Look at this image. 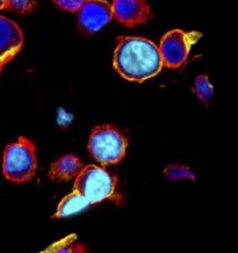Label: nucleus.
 I'll return each mask as SVG.
<instances>
[{
	"label": "nucleus",
	"mask_w": 238,
	"mask_h": 253,
	"mask_svg": "<svg viewBox=\"0 0 238 253\" xmlns=\"http://www.w3.org/2000/svg\"><path fill=\"white\" fill-rule=\"evenodd\" d=\"M1 69H2V68H1V67H0V73H1Z\"/></svg>",
	"instance_id": "f3484780"
},
{
	"label": "nucleus",
	"mask_w": 238,
	"mask_h": 253,
	"mask_svg": "<svg viewBox=\"0 0 238 253\" xmlns=\"http://www.w3.org/2000/svg\"><path fill=\"white\" fill-rule=\"evenodd\" d=\"M90 206V203L77 191L73 190L66 195L58 204L57 210L52 215V218H63L82 211Z\"/></svg>",
	"instance_id": "9d476101"
},
{
	"label": "nucleus",
	"mask_w": 238,
	"mask_h": 253,
	"mask_svg": "<svg viewBox=\"0 0 238 253\" xmlns=\"http://www.w3.org/2000/svg\"><path fill=\"white\" fill-rule=\"evenodd\" d=\"M6 9V0H0V11Z\"/></svg>",
	"instance_id": "dca6fc26"
},
{
	"label": "nucleus",
	"mask_w": 238,
	"mask_h": 253,
	"mask_svg": "<svg viewBox=\"0 0 238 253\" xmlns=\"http://www.w3.org/2000/svg\"><path fill=\"white\" fill-rule=\"evenodd\" d=\"M114 52L113 65L124 79L142 83L157 75L162 67L158 46L140 37L119 36Z\"/></svg>",
	"instance_id": "f257e3e1"
},
{
	"label": "nucleus",
	"mask_w": 238,
	"mask_h": 253,
	"mask_svg": "<svg viewBox=\"0 0 238 253\" xmlns=\"http://www.w3.org/2000/svg\"><path fill=\"white\" fill-rule=\"evenodd\" d=\"M194 91L202 103L207 104L210 101V98L213 95V87L206 75L201 74L195 78Z\"/></svg>",
	"instance_id": "f8f14e48"
},
{
	"label": "nucleus",
	"mask_w": 238,
	"mask_h": 253,
	"mask_svg": "<svg viewBox=\"0 0 238 253\" xmlns=\"http://www.w3.org/2000/svg\"><path fill=\"white\" fill-rule=\"evenodd\" d=\"M126 147V137L112 125L96 126L88 141L91 156L104 166L119 163L125 155Z\"/></svg>",
	"instance_id": "20e7f679"
},
{
	"label": "nucleus",
	"mask_w": 238,
	"mask_h": 253,
	"mask_svg": "<svg viewBox=\"0 0 238 253\" xmlns=\"http://www.w3.org/2000/svg\"><path fill=\"white\" fill-rule=\"evenodd\" d=\"M24 44L20 27L12 20L0 16V67L12 60Z\"/></svg>",
	"instance_id": "6e6552de"
},
{
	"label": "nucleus",
	"mask_w": 238,
	"mask_h": 253,
	"mask_svg": "<svg viewBox=\"0 0 238 253\" xmlns=\"http://www.w3.org/2000/svg\"><path fill=\"white\" fill-rule=\"evenodd\" d=\"M40 253H87V247L79 242L75 233L52 243Z\"/></svg>",
	"instance_id": "9b49d317"
},
{
	"label": "nucleus",
	"mask_w": 238,
	"mask_h": 253,
	"mask_svg": "<svg viewBox=\"0 0 238 253\" xmlns=\"http://www.w3.org/2000/svg\"><path fill=\"white\" fill-rule=\"evenodd\" d=\"M38 166L36 145L25 136L8 144L3 154L4 177L14 183H25L33 179Z\"/></svg>",
	"instance_id": "7ed1b4c3"
},
{
	"label": "nucleus",
	"mask_w": 238,
	"mask_h": 253,
	"mask_svg": "<svg viewBox=\"0 0 238 253\" xmlns=\"http://www.w3.org/2000/svg\"><path fill=\"white\" fill-rule=\"evenodd\" d=\"M82 161L73 154H65L50 164L48 178L52 181L66 182L75 179L82 171Z\"/></svg>",
	"instance_id": "1a4fd4ad"
},
{
	"label": "nucleus",
	"mask_w": 238,
	"mask_h": 253,
	"mask_svg": "<svg viewBox=\"0 0 238 253\" xmlns=\"http://www.w3.org/2000/svg\"><path fill=\"white\" fill-rule=\"evenodd\" d=\"M113 19L112 5L106 0H87L78 11V30L84 36L92 35Z\"/></svg>",
	"instance_id": "423d86ee"
},
{
	"label": "nucleus",
	"mask_w": 238,
	"mask_h": 253,
	"mask_svg": "<svg viewBox=\"0 0 238 253\" xmlns=\"http://www.w3.org/2000/svg\"><path fill=\"white\" fill-rule=\"evenodd\" d=\"M118 179L102 167L96 165L84 166L75 178L74 189L82 195L90 205L111 200L116 205L123 204V197L117 193Z\"/></svg>",
	"instance_id": "f03ea898"
},
{
	"label": "nucleus",
	"mask_w": 238,
	"mask_h": 253,
	"mask_svg": "<svg viewBox=\"0 0 238 253\" xmlns=\"http://www.w3.org/2000/svg\"><path fill=\"white\" fill-rule=\"evenodd\" d=\"M111 5L113 18L129 28L144 24L150 16L146 0H114Z\"/></svg>",
	"instance_id": "0eeeda50"
},
{
	"label": "nucleus",
	"mask_w": 238,
	"mask_h": 253,
	"mask_svg": "<svg viewBox=\"0 0 238 253\" xmlns=\"http://www.w3.org/2000/svg\"><path fill=\"white\" fill-rule=\"evenodd\" d=\"M37 7V0H6V9L19 14H29Z\"/></svg>",
	"instance_id": "4468645a"
},
{
	"label": "nucleus",
	"mask_w": 238,
	"mask_h": 253,
	"mask_svg": "<svg viewBox=\"0 0 238 253\" xmlns=\"http://www.w3.org/2000/svg\"><path fill=\"white\" fill-rule=\"evenodd\" d=\"M164 175L171 181H176L180 179H189L191 181H195V175L193 171L187 167L186 165L175 163L168 165L164 171Z\"/></svg>",
	"instance_id": "ddd939ff"
},
{
	"label": "nucleus",
	"mask_w": 238,
	"mask_h": 253,
	"mask_svg": "<svg viewBox=\"0 0 238 253\" xmlns=\"http://www.w3.org/2000/svg\"><path fill=\"white\" fill-rule=\"evenodd\" d=\"M86 1L87 0H53L58 8L67 12H78Z\"/></svg>",
	"instance_id": "2eb2a0df"
},
{
	"label": "nucleus",
	"mask_w": 238,
	"mask_h": 253,
	"mask_svg": "<svg viewBox=\"0 0 238 253\" xmlns=\"http://www.w3.org/2000/svg\"><path fill=\"white\" fill-rule=\"evenodd\" d=\"M201 38L199 32H184L172 30L166 33L158 46L163 65L178 68L187 60L191 47Z\"/></svg>",
	"instance_id": "39448f33"
}]
</instances>
